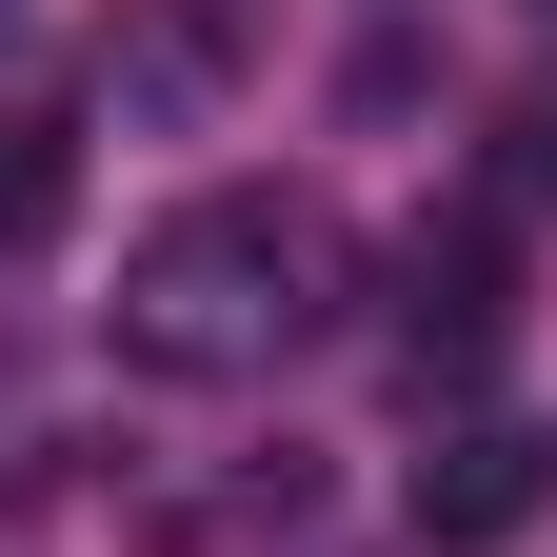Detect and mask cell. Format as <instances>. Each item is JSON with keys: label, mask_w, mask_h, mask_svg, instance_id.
Wrapping results in <instances>:
<instances>
[{"label": "cell", "mask_w": 557, "mask_h": 557, "mask_svg": "<svg viewBox=\"0 0 557 557\" xmlns=\"http://www.w3.org/2000/svg\"><path fill=\"white\" fill-rule=\"evenodd\" d=\"M338 278H359V239H338L299 180H220V199H180V220L120 259V359L239 398V379H278V359L338 338Z\"/></svg>", "instance_id": "6da1fadb"}, {"label": "cell", "mask_w": 557, "mask_h": 557, "mask_svg": "<svg viewBox=\"0 0 557 557\" xmlns=\"http://www.w3.org/2000/svg\"><path fill=\"white\" fill-rule=\"evenodd\" d=\"M259 40H278V0H120V40H100V100L139 139H199L239 81H259Z\"/></svg>", "instance_id": "7a4b0ae2"}, {"label": "cell", "mask_w": 557, "mask_h": 557, "mask_svg": "<svg viewBox=\"0 0 557 557\" xmlns=\"http://www.w3.org/2000/svg\"><path fill=\"white\" fill-rule=\"evenodd\" d=\"M498 338H518V239L498 220H418L398 239V359L418 379H478Z\"/></svg>", "instance_id": "3957f363"}, {"label": "cell", "mask_w": 557, "mask_h": 557, "mask_svg": "<svg viewBox=\"0 0 557 557\" xmlns=\"http://www.w3.org/2000/svg\"><path fill=\"white\" fill-rule=\"evenodd\" d=\"M537 498H557V438H537V418H438V458H418V537H438V557H498Z\"/></svg>", "instance_id": "277c9868"}, {"label": "cell", "mask_w": 557, "mask_h": 557, "mask_svg": "<svg viewBox=\"0 0 557 557\" xmlns=\"http://www.w3.org/2000/svg\"><path fill=\"white\" fill-rule=\"evenodd\" d=\"M60 199H81V100H60L40 60H0V259L60 239Z\"/></svg>", "instance_id": "5b68a950"}, {"label": "cell", "mask_w": 557, "mask_h": 557, "mask_svg": "<svg viewBox=\"0 0 557 557\" xmlns=\"http://www.w3.org/2000/svg\"><path fill=\"white\" fill-rule=\"evenodd\" d=\"M498 180H518V199H557V60L498 100Z\"/></svg>", "instance_id": "8992f818"}]
</instances>
